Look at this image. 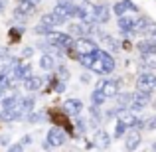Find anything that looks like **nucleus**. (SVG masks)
<instances>
[{
	"label": "nucleus",
	"instance_id": "nucleus-1",
	"mask_svg": "<svg viewBox=\"0 0 156 152\" xmlns=\"http://www.w3.org/2000/svg\"><path fill=\"white\" fill-rule=\"evenodd\" d=\"M93 57V65H91V73L99 77H109L115 73L117 69V61H115V55L111 51H107L105 48H99L95 53H91Z\"/></svg>",
	"mask_w": 156,
	"mask_h": 152
},
{
	"label": "nucleus",
	"instance_id": "nucleus-2",
	"mask_svg": "<svg viewBox=\"0 0 156 152\" xmlns=\"http://www.w3.org/2000/svg\"><path fill=\"white\" fill-rule=\"evenodd\" d=\"M95 89H99L101 93L109 101H115V97L122 91V75H113V77H101L97 79Z\"/></svg>",
	"mask_w": 156,
	"mask_h": 152
},
{
	"label": "nucleus",
	"instance_id": "nucleus-3",
	"mask_svg": "<svg viewBox=\"0 0 156 152\" xmlns=\"http://www.w3.org/2000/svg\"><path fill=\"white\" fill-rule=\"evenodd\" d=\"M154 30H156V22L150 16H138V22H136V28H134V32H133V36H130V40H134V38H150V36L154 34Z\"/></svg>",
	"mask_w": 156,
	"mask_h": 152
},
{
	"label": "nucleus",
	"instance_id": "nucleus-4",
	"mask_svg": "<svg viewBox=\"0 0 156 152\" xmlns=\"http://www.w3.org/2000/svg\"><path fill=\"white\" fill-rule=\"evenodd\" d=\"M111 12H113V8L109 6L107 2H97L91 6V22L99 24V26H107V24L111 22Z\"/></svg>",
	"mask_w": 156,
	"mask_h": 152
},
{
	"label": "nucleus",
	"instance_id": "nucleus-5",
	"mask_svg": "<svg viewBox=\"0 0 156 152\" xmlns=\"http://www.w3.org/2000/svg\"><path fill=\"white\" fill-rule=\"evenodd\" d=\"M101 48V44L95 38H77L75 46H73V53H75V59L79 55H89V53H95Z\"/></svg>",
	"mask_w": 156,
	"mask_h": 152
},
{
	"label": "nucleus",
	"instance_id": "nucleus-6",
	"mask_svg": "<svg viewBox=\"0 0 156 152\" xmlns=\"http://www.w3.org/2000/svg\"><path fill=\"white\" fill-rule=\"evenodd\" d=\"M134 87L146 93H156V71H140L134 79Z\"/></svg>",
	"mask_w": 156,
	"mask_h": 152
},
{
	"label": "nucleus",
	"instance_id": "nucleus-7",
	"mask_svg": "<svg viewBox=\"0 0 156 152\" xmlns=\"http://www.w3.org/2000/svg\"><path fill=\"white\" fill-rule=\"evenodd\" d=\"M85 111V103L79 99V97H69L61 103V113L67 115V117L75 118V117H81Z\"/></svg>",
	"mask_w": 156,
	"mask_h": 152
},
{
	"label": "nucleus",
	"instance_id": "nucleus-8",
	"mask_svg": "<svg viewBox=\"0 0 156 152\" xmlns=\"http://www.w3.org/2000/svg\"><path fill=\"white\" fill-rule=\"evenodd\" d=\"M46 140L50 142L53 148H61L63 144H67L69 136H67V133H65V129H61V126L53 125V126H50V129H48V133H46Z\"/></svg>",
	"mask_w": 156,
	"mask_h": 152
},
{
	"label": "nucleus",
	"instance_id": "nucleus-9",
	"mask_svg": "<svg viewBox=\"0 0 156 152\" xmlns=\"http://www.w3.org/2000/svg\"><path fill=\"white\" fill-rule=\"evenodd\" d=\"M136 22L138 18L136 16H121V18H117V28H119V36H121L122 40H130V36H133L134 28H136Z\"/></svg>",
	"mask_w": 156,
	"mask_h": 152
},
{
	"label": "nucleus",
	"instance_id": "nucleus-10",
	"mask_svg": "<svg viewBox=\"0 0 156 152\" xmlns=\"http://www.w3.org/2000/svg\"><path fill=\"white\" fill-rule=\"evenodd\" d=\"M40 22L50 26V28H63V26L69 24V18L65 14H61V12H57V10H51V12H44V14L40 16Z\"/></svg>",
	"mask_w": 156,
	"mask_h": 152
},
{
	"label": "nucleus",
	"instance_id": "nucleus-11",
	"mask_svg": "<svg viewBox=\"0 0 156 152\" xmlns=\"http://www.w3.org/2000/svg\"><path fill=\"white\" fill-rule=\"evenodd\" d=\"M152 103V93H146L140 91V89H134V95H133V103H130V111L140 115L146 107Z\"/></svg>",
	"mask_w": 156,
	"mask_h": 152
},
{
	"label": "nucleus",
	"instance_id": "nucleus-12",
	"mask_svg": "<svg viewBox=\"0 0 156 152\" xmlns=\"http://www.w3.org/2000/svg\"><path fill=\"white\" fill-rule=\"evenodd\" d=\"M130 14H138V6L133 0H117L113 4V16L121 18V16H130Z\"/></svg>",
	"mask_w": 156,
	"mask_h": 152
},
{
	"label": "nucleus",
	"instance_id": "nucleus-13",
	"mask_svg": "<svg viewBox=\"0 0 156 152\" xmlns=\"http://www.w3.org/2000/svg\"><path fill=\"white\" fill-rule=\"evenodd\" d=\"M119 118H121L122 122H125L126 126H129V130L130 129H136V130H144V117H140L138 113H134V111H125V113H121L119 115Z\"/></svg>",
	"mask_w": 156,
	"mask_h": 152
},
{
	"label": "nucleus",
	"instance_id": "nucleus-14",
	"mask_svg": "<svg viewBox=\"0 0 156 152\" xmlns=\"http://www.w3.org/2000/svg\"><path fill=\"white\" fill-rule=\"evenodd\" d=\"M59 63H61V59L55 55V53H53V51H46V53H42V55H40L38 67L42 69V71H46V73H53Z\"/></svg>",
	"mask_w": 156,
	"mask_h": 152
},
{
	"label": "nucleus",
	"instance_id": "nucleus-15",
	"mask_svg": "<svg viewBox=\"0 0 156 152\" xmlns=\"http://www.w3.org/2000/svg\"><path fill=\"white\" fill-rule=\"evenodd\" d=\"M99 44H101V48H105V50L111 51L113 55H115V53H119V51H122V42L117 38V36L109 34V32H105V34L99 38Z\"/></svg>",
	"mask_w": 156,
	"mask_h": 152
},
{
	"label": "nucleus",
	"instance_id": "nucleus-16",
	"mask_svg": "<svg viewBox=\"0 0 156 152\" xmlns=\"http://www.w3.org/2000/svg\"><path fill=\"white\" fill-rule=\"evenodd\" d=\"M24 111L20 107H10V109H0V122L10 125V122H20L24 121Z\"/></svg>",
	"mask_w": 156,
	"mask_h": 152
},
{
	"label": "nucleus",
	"instance_id": "nucleus-17",
	"mask_svg": "<svg viewBox=\"0 0 156 152\" xmlns=\"http://www.w3.org/2000/svg\"><path fill=\"white\" fill-rule=\"evenodd\" d=\"M22 87H24L26 93H40L46 87V75L42 77V75H34V73H32L28 79L22 81Z\"/></svg>",
	"mask_w": 156,
	"mask_h": 152
},
{
	"label": "nucleus",
	"instance_id": "nucleus-18",
	"mask_svg": "<svg viewBox=\"0 0 156 152\" xmlns=\"http://www.w3.org/2000/svg\"><path fill=\"white\" fill-rule=\"evenodd\" d=\"M91 142H93V146H95V150H107L113 140H111V134L107 133L105 129H97V130H93Z\"/></svg>",
	"mask_w": 156,
	"mask_h": 152
},
{
	"label": "nucleus",
	"instance_id": "nucleus-19",
	"mask_svg": "<svg viewBox=\"0 0 156 152\" xmlns=\"http://www.w3.org/2000/svg\"><path fill=\"white\" fill-rule=\"evenodd\" d=\"M87 118H89V126L93 130L101 129V125L105 122V117H103V109L97 105H89L87 107Z\"/></svg>",
	"mask_w": 156,
	"mask_h": 152
},
{
	"label": "nucleus",
	"instance_id": "nucleus-20",
	"mask_svg": "<svg viewBox=\"0 0 156 152\" xmlns=\"http://www.w3.org/2000/svg\"><path fill=\"white\" fill-rule=\"evenodd\" d=\"M122 140H125V150L126 152H134L138 146L142 144V133H140V130H136V129H130L129 133L125 134Z\"/></svg>",
	"mask_w": 156,
	"mask_h": 152
},
{
	"label": "nucleus",
	"instance_id": "nucleus-21",
	"mask_svg": "<svg viewBox=\"0 0 156 152\" xmlns=\"http://www.w3.org/2000/svg\"><path fill=\"white\" fill-rule=\"evenodd\" d=\"M34 12H36V4H34V2H30V0H16L12 16H20V18H30Z\"/></svg>",
	"mask_w": 156,
	"mask_h": 152
},
{
	"label": "nucleus",
	"instance_id": "nucleus-22",
	"mask_svg": "<svg viewBox=\"0 0 156 152\" xmlns=\"http://www.w3.org/2000/svg\"><path fill=\"white\" fill-rule=\"evenodd\" d=\"M134 50L138 51V55H156V44L152 38H140L134 44Z\"/></svg>",
	"mask_w": 156,
	"mask_h": 152
},
{
	"label": "nucleus",
	"instance_id": "nucleus-23",
	"mask_svg": "<svg viewBox=\"0 0 156 152\" xmlns=\"http://www.w3.org/2000/svg\"><path fill=\"white\" fill-rule=\"evenodd\" d=\"M133 95H134V91H126V89H122V91L115 97V107H117L121 113L129 111L130 109V103H133Z\"/></svg>",
	"mask_w": 156,
	"mask_h": 152
},
{
	"label": "nucleus",
	"instance_id": "nucleus-24",
	"mask_svg": "<svg viewBox=\"0 0 156 152\" xmlns=\"http://www.w3.org/2000/svg\"><path fill=\"white\" fill-rule=\"evenodd\" d=\"M30 75H32V61H20V63L12 69V77L18 79L20 83H22L24 79H28Z\"/></svg>",
	"mask_w": 156,
	"mask_h": 152
},
{
	"label": "nucleus",
	"instance_id": "nucleus-25",
	"mask_svg": "<svg viewBox=\"0 0 156 152\" xmlns=\"http://www.w3.org/2000/svg\"><path fill=\"white\" fill-rule=\"evenodd\" d=\"M46 121H48V113L44 109H36L32 113H28L22 122L24 125H46Z\"/></svg>",
	"mask_w": 156,
	"mask_h": 152
},
{
	"label": "nucleus",
	"instance_id": "nucleus-26",
	"mask_svg": "<svg viewBox=\"0 0 156 152\" xmlns=\"http://www.w3.org/2000/svg\"><path fill=\"white\" fill-rule=\"evenodd\" d=\"M75 0H55V4H53V10L61 12V14H65L69 20H71V14H73V8H75Z\"/></svg>",
	"mask_w": 156,
	"mask_h": 152
},
{
	"label": "nucleus",
	"instance_id": "nucleus-27",
	"mask_svg": "<svg viewBox=\"0 0 156 152\" xmlns=\"http://www.w3.org/2000/svg\"><path fill=\"white\" fill-rule=\"evenodd\" d=\"M18 107L24 111V115L36 111V93H26V95H22V99H20V105H18Z\"/></svg>",
	"mask_w": 156,
	"mask_h": 152
},
{
	"label": "nucleus",
	"instance_id": "nucleus-28",
	"mask_svg": "<svg viewBox=\"0 0 156 152\" xmlns=\"http://www.w3.org/2000/svg\"><path fill=\"white\" fill-rule=\"evenodd\" d=\"M140 71H156V55H140L138 57Z\"/></svg>",
	"mask_w": 156,
	"mask_h": 152
},
{
	"label": "nucleus",
	"instance_id": "nucleus-29",
	"mask_svg": "<svg viewBox=\"0 0 156 152\" xmlns=\"http://www.w3.org/2000/svg\"><path fill=\"white\" fill-rule=\"evenodd\" d=\"M73 126H75V130H77V134H79V136H85V134H87V130L91 129V126H89V118L83 117V115L73 118Z\"/></svg>",
	"mask_w": 156,
	"mask_h": 152
},
{
	"label": "nucleus",
	"instance_id": "nucleus-30",
	"mask_svg": "<svg viewBox=\"0 0 156 152\" xmlns=\"http://www.w3.org/2000/svg\"><path fill=\"white\" fill-rule=\"evenodd\" d=\"M20 99H22V95H20L18 91H12L10 95H6L0 103V109H10V107H18L20 105Z\"/></svg>",
	"mask_w": 156,
	"mask_h": 152
},
{
	"label": "nucleus",
	"instance_id": "nucleus-31",
	"mask_svg": "<svg viewBox=\"0 0 156 152\" xmlns=\"http://www.w3.org/2000/svg\"><path fill=\"white\" fill-rule=\"evenodd\" d=\"M126 133H129V126H126L125 122L121 121V118H117V121H115V130H113V138H115V140H122Z\"/></svg>",
	"mask_w": 156,
	"mask_h": 152
},
{
	"label": "nucleus",
	"instance_id": "nucleus-32",
	"mask_svg": "<svg viewBox=\"0 0 156 152\" xmlns=\"http://www.w3.org/2000/svg\"><path fill=\"white\" fill-rule=\"evenodd\" d=\"M53 75H55L59 81H69V79H71V71H69V67L65 65V61H61V63L55 67Z\"/></svg>",
	"mask_w": 156,
	"mask_h": 152
},
{
	"label": "nucleus",
	"instance_id": "nucleus-33",
	"mask_svg": "<svg viewBox=\"0 0 156 152\" xmlns=\"http://www.w3.org/2000/svg\"><path fill=\"white\" fill-rule=\"evenodd\" d=\"M89 101H91V105H97V107H103V105L109 103V99H107L99 89H93V91L89 93Z\"/></svg>",
	"mask_w": 156,
	"mask_h": 152
},
{
	"label": "nucleus",
	"instance_id": "nucleus-34",
	"mask_svg": "<svg viewBox=\"0 0 156 152\" xmlns=\"http://www.w3.org/2000/svg\"><path fill=\"white\" fill-rule=\"evenodd\" d=\"M51 30H55V28H50V26H46V24L38 22L34 28H32V34H34V36H38V38H46V36L50 34Z\"/></svg>",
	"mask_w": 156,
	"mask_h": 152
},
{
	"label": "nucleus",
	"instance_id": "nucleus-35",
	"mask_svg": "<svg viewBox=\"0 0 156 152\" xmlns=\"http://www.w3.org/2000/svg\"><path fill=\"white\" fill-rule=\"evenodd\" d=\"M119 115H121V111L117 109V107H111V109H105L103 111V117H105V121H111V118H113V121H117L119 118Z\"/></svg>",
	"mask_w": 156,
	"mask_h": 152
},
{
	"label": "nucleus",
	"instance_id": "nucleus-36",
	"mask_svg": "<svg viewBox=\"0 0 156 152\" xmlns=\"http://www.w3.org/2000/svg\"><path fill=\"white\" fill-rule=\"evenodd\" d=\"M36 53V46H24L22 50H20V57L22 59H32Z\"/></svg>",
	"mask_w": 156,
	"mask_h": 152
},
{
	"label": "nucleus",
	"instance_id": "nucleus-37",
	"mask_svg": "<svg viewBox=\"0 0 156 152\" xmlns=\"http://www.w3.org/2000/svg\"><path fill=\"white\" fill-rule=\"evenodd\" d=\"M144 130H156V115L144 117Z\"/></svg>",
	"mask_w": 156,
	"mask_h": 152
},
{
	"label": "nucleus",
	"instance_id": "nucleus-38",
	"mask_svg": "<svg viewBox=\"0 0 156 152\" xmlns=\"http://www.w3.org/2000/svg\"><path fill=\"white\" fill-rule=\"evenodd\" d=\"M65 91H67V81H59V79H57V85H55V89H53V93L63 95Z\"/></svg>",
	"mask_w": 156,
	"mask_h": 152
},
{
	"label": "nucleus",
	"instance_id": "nucleus-39",
	"mask_svg": "<svg viewBox=\"0 0 156 152\" xmlns=\"http://www.w3.org/2000/svg\"><path fill=\"white\" fill-rule=\"evenodd\" d=\"M91 75H93L91 71H85V69H83V73L79 75V81H81L83 85H89V83H91Z\"/></svg>",
	"mask_w": 156,
	"mask_h": 152
},
{
	"label": "nucleus",
	"instance_id": "nucleus-40",
	"mask_svg": "<svg viewBox=\"0 0 156 152\" xmlns=\"http://www.w3.org/2000/svg\"><path fill=\"white\" fill-rule=\"evenodd\" d=\"M10 55H12L10 48H8V46H0V61L8 59V57H10Z\"/></svg>",
	"mask_w": 156,
	"mask_h": 152
},
{
	"label": "nucleus",
	"instance_id": "nucleus-41",
	"mask_svg": "<svg viewBox=\"0 0 156 152\" xmlns=\"http://www.w3.org/2000/svg\"><path fill=\"white\" fill-rule=\"evenodd\" d=\"M18 142H20V144H22V146H24V148H26V146H30V144H32V142H34V136H32V134H24V136H22V138H20V140H18Z\"/></svg>",
	"mask_w": 156,
	"mask_h": 152
},
{
	"label": "nucleus",
	"instance_id": "nucleus-42",
	"mask_svg": "<svg viewBox=\"0 0 156 152\" xmlns=\"http://www.w3.org/2000/svg\"><path fill=\"white\" fill-rule=\"evenodd\" d=\"M12 142H10V134H0V146H2V148H8V146H10Z\"/></svg>",
	"mask_w": 156,
	"mask_h": 152
},
{
	"label": "nucleus",
	"instance_id": "nucleus-43",
	"mask_svg": "<svg viewBox=\"0 0 156 152\" xmlns=\"http://www.w3.org/2000/svg\"><path fill=\"white\" fill-rule=\"evenodd\" d=\"M6 152H24V146L20 144V142H12V144L6 148Z\"/></svg>",
	"mask_w": 156,
	"mask_h": 152
},
{
	"label": "nucleus",
	"instance_id": "nucleus-44",
	"mask_svg": "<svg viewBox=\"0 0 156 152\" xmlns=\"http://www.w3.org/2000/svg\"><path fill=\"white\" fill-rule=\"evenodd\" d=\"M122 50H126V51H130V50H134V46H133V42H130V40H122Z\"/></svg>",
	"mask_w": 156,
	"mask_h": 152
},
{
	"label": "nucleus",
	"instance_id": "nucleus-45",
	"mask_svg": "<svg viewBox=\"0 0 156 152\" xmlns=\"http://www.w3.org/2000/svg\"><path fill=\"white\" fill-rule=\"evenodd\" d=\"M42 148H44V150H46V152H50V150L53 148V146H51V144H50V142H48V140H46V138H44V140H42Z\"/></svg>",
	"mask_w": 156,
	"mask_h": 152
},
{
	"label": "nucleus",
	"instance_id": "nucleus-46",
	"mask_svg": "<svg viewBox=\"0 0 156 152\" xmlns=\"http://www.w3.org/2000/svg\"><path fill=\"white\" fill-rule=\"evenodd\" d=\"M6 93H8V87H6V85H2V87H0V103H2L4 97H6Z\"/></svg>",
	"mask_w": 156,
	"mask_h": 152
},
{
	"label": "nucleus",
	"instance_id": "nucleus-47",
	"mask_svg": "<svg viewBox=\"0 0 156 152\" xmlns=\"http://www.w3.org/2000/svg\"><path fill=\"white\" fill-rule=\"evenodd\" d=\"M6 12V0H0V14Z\"/></svg>",
	"mask_w": 156,
	"mask_h": 152
},
{
	"label": "nucleus",
	"instance_id": "nucleus-48",
	"mask_svg": "<svg viewBox=\"0 0 156 152\" xmlns=\"http://www.w3.org/2000/svg\"><path fill=\"white\" fill-rule=\"evenodd\" d=\"M6 79H8V75L0 73V87H2V85H6Z\"/></svg>",
	"mask_w": 156,
	"mask_h": 152
},
{
	"label": "nucleus",
	"instance_id": "nucleus-49",
	"mask_svg": "<svg viewBox=\"0 0 156 152\" xmlns=\"http://www.w3.org/2000/svg\"><path fill=\"white\" fill-rule=\"evenodd\" d=\"M30 2H34V4H36V6H38V4H40V2H42V0H30Z\"/></svg>",
	"mask_w": 156,
	"mask_h": 152
},
{
	"label": "nucleus",
	"instance_id": "nucleus-50",
	"mask_svg": "<svg viewBox=\"0 0 156 152\" xmlns=\"http://www.w3.org/2000/svg\"><path fill=\"white\" fill-rule=\"evenodd\" d=\"M150 38H152V40H154V44H156V30H154V34L150 36Z\"/></svg>",
	"mask_w": 156,
	"mask_h": 152
},
{
	"label": "nucleus",
	"instance_id": "nucleus-51",
	"mask_svg": "<svg viewBox=\"0 0 156 152\" xmlns=\"http://www.w3.org/2000/svg\"><path fill=\"white\" fill-rule=\"evenodd\" d=\"M152 152H156V140L152 142Z\"/></svg>",
	"mask_w": 156,
	"mask_h": 152
},
{
	"label": "nucleus",
	"instance_id": "nucleus-52",
	"mask_svg": "<svg viewBox=\"0 0 156 152\" xmlns=\"http://www.w3.org/2000/svg\"><path fill=\"white\" fill-rule=\"evenodd\" d=\"M95 152H103V150H95Z\"/></svg>",
	"mask_w": 156,
	"mask_h": 152
},
{
	"label": "nucleus",
	"instance_id": "nucleus-53",
	"mask_svg": "<svg viewBox=\"0 0 156 152\" xmlns=\"http://www.w3.org/2000/svg\"><path fill=\"white\" fill-rule=\"evenodd\" d=\"M0 63H2V61H0Z\"/></svg>",
	"mask_w": 156,
	"mask_h": 152
}]
</instances>
